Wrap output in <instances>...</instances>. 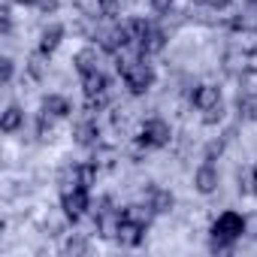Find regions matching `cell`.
Returning a JSON list of instances; mask_svg holds the SVG:
<instances>
[{
  "instance_id": "28",
  "label": "cell",
  "mask_w": 257,
  "mask_h": 257,
  "mask_svg": "<svg viewBox=\"0 0 257 257\" xmlns=\"http://www.w3.org/2000/svg\"><path fill=\"white\" fill-rule=\"evenodd\" d=\"M191 4H206V0H191Z\"/></svg>"
},
{
  "instance_id": "8",
  "label": "cell",
  "mask_w": 257,
  "mask_h": 257,
  "mask_svg": "<svg viewBox=\"0 0 257 257\" xmlns=\"http://www.w3.org/2000/svg\"><path fill=\"white\" fill-rule=\"evenodd\" d=\"M191 100H194V106H197L200 112H209V109L221 106V91H218L215 85H197L194 94H191Z\"/></svg>"
},
{
  "instance_id": "14",
  "label": "cell",
  "mask_w": 257,
  "mask_h": 257,
  "mask_svg": "<svg viewBox=\"0 0 257 257\" xmlns=\"http://www.w3.org/2000/svg\"><path fill=\"white\" fill-rule=\"evenodd\" d=\"M73 67L79 70V76H88V73L100 70V55H97V49H82V52H76Z\"/></svg>"
},
{
  "instance_id": "9",
  "label": "cell",
  "mask_w": 257,
  "mask_h": 257,
  "mask_svg": "<svg viewBox=\"0 0 257 257\" xmlns=\"http://www.w3.org/2000/svg\"><path fill=\"white\" fill-rule=\"evenodd\" d=\"M194 188L200 191V194H215V188H218V170L212 167V161H206L197 173H194Z\"/></svg>"
},
{
  "instance_id": "6",
  "label": "cell",
  "mask_w": 257,
  "mask_h": 257,
  "mask_svg": "<svg viewBox=\"0 0 257 257\" xmlns=\"http://www.w3.org/2000/svg\"><path fill=\"white\" fill-rule=\"evenodd\" d=\"M146 230H149V224H146V221L124 218V221H121V227H118L115 242H118V245H124V248H137V245H143V242H146Z\"/></svg>"
},
{
  "instance_id": "22",
  "label": "cell",
  "mask_w": 257,
  "mask_h": 257,
  "mask_svg": "<svg viewBox=\"0 0 257 257\" xmlns=\"http://www.w3.org/2000/svg\"><path fill=\"white\" fill-rule=\"evenodd\" d=\"M221 115H224V106H215V109L203 112V121H206V124H218V121H221Z\"/></svg>"
},
{
  "instance_id": "2",
  "label": "cell",
  "mask_w": 257,
  "mask_h": 257,
  "mask_svg": "<svg viewBox=\"0 0 257 257\" xmlns=\"http://www.w3.org/2000/svg\"><path fill=\"white\" fill-rule=\"evenodd\" d=\"M118 73H121V79H124V85H127V91L131 94H146V91H152V85H155V67L152 64H146V58H131V61H118Z\"/></svg>"
},
{
  "instance_id": "20",
  "label": "cell",
  "mask_w": 257,
  "mask_h": 257,
  "mask_svg": "<svg viewBox=\"0 0 257 257\" xmlns=\"http://www.w3.org/2000/svg\"><path fill=\"white\" fill-rule=\"evenodd\" d=\"M239 109L248 118H257V97H239Z\"/></svg>"
},
{
  "instance_id": "7",
  "label": "cell",
  "mask_w": 257,
  "mask_h": 257,
  "mask_svg": "<svg viewBox=\"0 0 257 257\" xmlns=\"http://www.w3.org/2000/svg\"><path fill=\"white\" fill-rule=\"evenodd\" d=\"M164 46H167V34L158 28V25H152V22H146V31H143V37H140V58H149V55H158V52H164Z\"/></svg>"
},
{
  "instance_id": "25",
  "label": "cell",
  "mask_w": 257,
  "mask_h": 257,
  "mask_svg": "<svg viewBox=\"0 0 257 257\" xmlns=\"http://www.w3.org/2000/svg\"><path fill=\"white\" fill-rule=\"evenodd\" d=\"M206 7H212V10H227L230 0H206Z\"/></svg>"
},
{
  "instance_id": "24",
  "label": "cell",
  "mask_w": 257,
  "mask_h": 257,
  "mask_svg": "<svg viewBox=\"0 0 257 257\" xmlns=\"http://www.w3.org/2000/svg\"><path fill=\"white\" fill-rule=\"evenodd\" d=\"M152 7H155V13H170L173 0H152Z\"/></svg>"
},
{
  "instance_id": "12",
  "label": "cell",
  "mask_w": 257,
  "mask_h": 257,
  "mask_svg": "<svg viewBox=\"0 0 257 257\" xmlns=\"http://www.w3.org/2000/svg\"><path fill=\"white\" fill-rule=\"evenodd\" d=\"M146 206L155 212V215H164V212H170L173 209V194L170 191H164V188H149V197H146Z\"/></svg>"
},
{
  "instance_id": "5",
  "label": "cell",
  "mask_w": 257,
  "mask_h": 257,
  "mask_svg": "<svg viewBox=\"0 0 257 257\" xmlns=\"http://www.w3.org/2000/svg\"><path fill=\"white\" fill-rule=\"evenodd\" d=\"M91 206V197H88V188H70V191H61V209L64 215L76 224Z\"/></svg>"
},
{
  "instance_id": "17",
  "label": "cell",
  "mask_w": 257,
  "mask_h": 257,
  "mask_svg": "<svg viewBox=\"0 0 257 257\" xmlns=\"http://www.w3.org/2000/svg\"><path fill=\"white\" fill-rule=\"evenodd\" d=\"M248 61H251L248 52H242V55H239V52H230V55H227V70H230V73H245V70H248Z\"/></svg>"
},
{
  "instance_id": "26",
  "label": "cell",
  "mask_w": 257,
  "mask_h": 257,
  "mask_svg": "<svg viewBox=\"0 0 257 257\" xmlns=\"http://www.w3.org/2000/svg\"><path fill=\"white\" fill-rule=\"evenodd\" d=\"M13 4H19V7H37V0H13Z\"/></svg>"
},
{
  "instance_id": "27",
  "label": "cell",
  "mask_w": 257,
  "mask_h": 257,
  "mask_svg": "<svg viewBox=\"0 0 257 257\" xmlns=\"http://www.w3.org/2000/svg\"><path fill=\"white\" fill-rule=\"evenodd\" d=\"M251 185H254V188H251V191H254V194H257V167H254V173H251Z\"/></svg>"
},
{
  "instance_id": "16",
  "label": "cell",
  "mask_w": 257,
  "mask_h": 257,
  "mask_svg": "<svg viewBox=\"0 0 257 257\" xmlns=\"http://www.w3.org/2000/svg\"><path fill=\"white\" fill-rule=\"evenodd\" d=\"M73 137H76V143H79V146H94V143H97V137H100L97 121H91V118L79 121V124H76V131H73Z\"/></svg>"
},
{
  "instance_id": "21",
  "label": "cell",
  "mask_w": 257,
  "mask_h": 257,
  "mask_svg": "<svg viewBox=\"0 0 257 257\" xmlns=\"http://www.w3.org/2000/svg\"><path fill=\"white\" fill-rule=\"evenodd\" d=\"M85 251H88V242L85 239H70L64 245V254H85Z\"/></svg>"
},
{
  "instance_id": "19",
  "label": "cell",
  "mask_w": 257,
  "mask_h": 257,
  "mask_svg": "<svg viewBox=\"0 0 257 257\" xmlns=\"http://www.w3.org/2000/svg\"><path fill=\"white\" fill-rule=\"evenodd\" d=\"M0 70H4V73H0V82L10 85L13 82V73H16V61L13 58H4V61H0Z\"/></svg>"
},
{
  "instance_id": "1",
  "label": "cell",
  "mask_w": 257,
  "mask_h": 257,
  "mask_svg": "<svg viewBox=\"0 0 257 257\" xmlns=\"http://www.w3.org/2000/svg\"><path fill=\"white\" fill-rule=\"evenodd\" d=\"M209 233H212V251H230L233 242H239L245 233V218L239 212H221L212 221Z\"/></svg>"
},
{
  "instance_id": "11",
  "label": "cell",
  "mask_w": 257,
  "mask_h": 257,
  "mask_svg": "<svg viewBox=\"0 0 257 257\" xmlns=\"http://www.w3.org/2000/svg\"><path fill=\"white\" fill-rule=\"evenodd\" d=\"M82 91H85V97H106V91H109V79H106L100 70H94V73L82 76Z\"/></svg>"
},
{
  "instance_id": "15",
  "label": "cell",
  "mask_w": 257,
  "mask_h": 257,
  "mask_svg": "<svg viewBox=\"0 0 257 257\" xmlns=\"http://www.w3.org/2000/svg\"><path fill=\"white\" fill-rule=\"evenodd\" d=\"M22 124H25V112H22V106L10 103V106L4 109V115H0V131H4V134H16Z\"/></svg>"
},
{
  "instance_id": "13",
  "label": "cell",
  "mask_w": 257,
  "mask_h": 257,
  "mask_svg": "<svg viewBox=\"0 0 257 257\" xmlns=\"http://www.w3.org/2000/svg\"><path fill=\"white\" fill-rule=\"evenodd\" d=\"M64 25H52V28H46L43 34H40V52L43 55H52L61 43H64Z\"/></svg>"
},
{
  "instance_id": "3",
  "label": "cell",
  "mask_w": 257,
  "mask_h": 257,
  "mask_svg": "<svg viewBox=\"0 0 257 257\" xmlns=\"http://www.w3.org/2000/svg\"><path fill=\"white\" fill-rule=\"evenodd\" d=\"M97 179V164H67L61 173H58V185L61 191H70V188H91Z\"/></svg>"
},
{
  "instance_id": "10",
  "label": "cell",
  "mask_w": 257,
  "mask_h": 257,
  "mask_svg": "<svg viewBox=\"0 0 257 257\" xmlns=\"http://www.w3.org/2000/svg\"><path fill=\"white\" fill-rule=\"evenodd\" d=\"M40 112L49 115V118H67L73 109H70V100L61 97V94H46L43 103H40Z\"/></svg>"
},
{
  "instance_id": "18",
  "label": "cell",
  "mask_w": 257,
  "mask_h": 257,
  "mask_svg": "<svg viewBox=\"0 0 257 257\" xmlns=\"http://www.w3.org/2000/svg\"><path fill=\"white\" fill-rule=\"evenodd\" d=\"M46 58H49V55H43L40 49H37V55L31 58V76H34V79H43V73H46V67H43V61H46Z\"/></svg>"
},
{
  "instance_id": "4",
  "label": "cell",
  "mask_w": 257,
  "mask_h": 257,
  "mask_svg": "<svg viewBox=\"0 0 257 257\" xmlns=\"http://www.w3.org/2000/svg\"><path fill=\"white\" fill-rule=\"evenodd\" d=\"M170 140H173V131L164 118H149L140 127V137H137V143L143 149H164V146H170Z\"/></svg>"
},
{
  "instance_id": "23",
  "label": "cell",
  "mask_w": 257,
  "mask_h": 257,
  "mask_svg": "<svg viewBox=\"0 0 257 257\" xmlns=\"http://www.w3.org/2000/svg\"><path fill=\"white\" fill-rule=\"evenodd\" d=\"M58 4H61V0H37V10H43V13H55Z\"/></svg>"
}]
</instances>
